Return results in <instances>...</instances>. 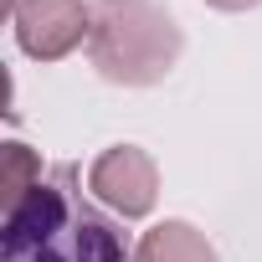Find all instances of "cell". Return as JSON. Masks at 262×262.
Segmentation results:
<instances>
[{
    "instance_id": "cell-1",
    "label": "cell",
    "mask_w": 262,
    "mask_h": 262,
    "mask_svg": "<svg viewBox=\"0 0 262 262\" xmlns=\"http://www.w3.org/2000/svg\"><path fill=\"white\" fill-rule=\"evenodd\" d=\"M77 170L57 165L6 216V262H128L123 231L82 201Z\"/></svg>"
}]
</instances>
